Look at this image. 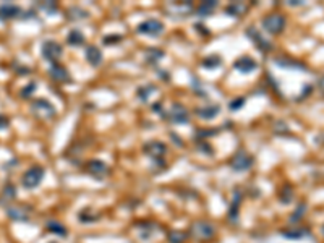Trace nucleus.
<instances>
[{
	"label": "nucleus",
	"instance_id": "29",
	"mask_svg": "<svg viewBox=\"0 0 324 243\" xmlns=\"http://www.w3.org/2000/svg\"><path fill=\"white\" fill-rule=\"evenodd\" d=\"M8 118L7 117H3V115H0V130H2V128H7L8 127Z\"/></svg>",
	"mask_w": 324,
	"mask_h": 243
},
{
	"label": "nucleus",
	"instance_id": "30",
	"mask_svg": "<svg viewBox=\"0 0 324 243\" xmlns=\"http://www.w3.org/2000/svg\"><path fill=\"white\" fill-rule=\"evenodd\" d=\"M242 104H243V99H238V101L230 104V109H232V111H237L238 107H242Z\"/></svg>",
	"mask_w": 324,
	"mask_h": 243
},
{
	"label": "nucleus",
	"instance_id": "19",
	"mask_svg": "<svg viewBox=\"0 0 324 243\" xmlns=\"http://www.w3.org/2000/svg\"><path fill=\"white\" fill-rule=\"evenodd\" d=\"M83 41H84V36L81 34L78 30L71 31L68 34V44H71V46H80V44H83Z\"/></svg>",
	"mask_w": 324,
	"mask_h": 243
},
{
	"label": "nucleus",
	"instance_id": "17",
	"mask_svg": "<svg viewBox=\"0 0 324 243\" xmlns=\"http://www.w3.org/2000/svg\"><path fill=\"white\" fill-rule=\"evenodd\" d=\"M50 76L54 78L55 81H66L70 78L68 76V71H66L64 66H60V65H52L50 66Z\"/></svg>",
	"mask_w": 324,
	"mask_h": 243
},
{
	"label": "nucleus",
	"instance_id": "7",
	"mask_svg": "<svg viewBox=\"0 0 324 243\" xmlns=\"http://www.w3.org/2000/svg\"><path fill=\"white\" fill-rule=\"evenodd\" d=\"M251 164H253V159L246 154V152H238V154H235V157L232 159L230 165L233 170H237V172H242V170H246L251 167Z\"/></svg>",
	"mask_w": 324,
	"mask_h": 243
},
{
	"label": "nucleus",
	"instance_id": "1",
	"mask_svg": "<svg viewBox=\"0 0 324 243\" xmlns=\"http://www.w3.org/2000/svg\"><path fill=\"white\" fill-rule=\"evenodd\" d=\"M42 178H44V169L42 167H31L30 170H26L25 175H23L21 183L26 190H32L42 182Z\"/></svg>",
	"mask_w": 324,
	"mask_h": 243
},
{
	"label": "nucleus",
	"instance_id": "15",
	"mask_svg": "<svg viewBox=\"0 0 324 243\" xmlns=\"http://www.w3.org/2000/svg\"><path fill=\"white\" fill-rule=\"evenodd\" d=\"M7 214L13 219V221H18V222H23V221H28V219H30V212L23 208H7Z\"/></svg>",
	"mask_w": 324,
	"mask_h": 243
},
{
	"label": "nucleus",
	"instance_id": "6",
	"mask_svg": "<svg viewBox=\"0 0 324 243\" xmlns=\"http://www.w3.org/2000/svg\"><path fill=\"white\" fill-rule=\"evenodd\" d=\"M192 233L201 240H209L214 237V227L208 222H194L192 226Z\"/></svg>",
	"mask_w": 324,
	"mask_h": 243
},
{
	"label": "nucleus",
	"instance_id": "33",
	"mask_svg": "<svg viewBox=\"0 0 324 243\" xmlns=\"http://www.w3.org/2000/svg\"><path fill=\"white\" fill-rule=\"evenodd\" d=\"M50 243H54V242H50Z\"/></svg>",
	"mask_w": 324,
	"mask_h": 243
},
{
	"label": "nucleus",
	"instance_id": "26",
	"mask_svg": "<svg viewBox=\"0 0 324 243\" xmlns=\"http://www.w3.org/2000/svg\"><path fill=\"white\" fill-rule=\"evenodd\" d=\"M34 89H36V84H34V83H30L26 88H23V89H21V97H30V96H31V93L34 91Z\"/></svg>",
	"mask_w": 324,
	"mask_h": 243
},
{
	"label": "nucleus",
	"instance_id": "18",
	"mask_svg": "<svg viewBox=\"0 0 324 243\" xmlns=\"http://www.w3.org/2000/svg\"><path fill=\"white\" fill-rule=\"evenodd\" d=\"M216 7H217V2H212V0H208V2L201 3V7H199V10H198L199 16H208Z\"/></svg>",
	"mask_w": 324,
	"mask_h": 243
},
{
	"label": "nucleus",
	"instance_id": "4",
	"mask_svg": "<svg viewBox=\"0 0 324 243\" xmlns=\"http://www.w3.org/2000/svg\"><path fill=\"white\" fill-rule=\"evenodd\" d=\"M162 31H164V25H162L159 20H154V18L143 21L140 23V26H138V32L147 34V36H157L161 34Z\"/></svg>",
	"mask_w": 324,
	"mask_h": 243
},
{
	"label": "nucleus",
	"instance_id": "13",
	"mask_svg": "<svg viewBox=\"0 0 324 243\" xmlns=\"http://www.w3.org/2000/svg\"><path fill=\"white\" fill-rule=\"evenodd\" d=\"M246 34H248V36L251 37V39L255 41V44L258 46L261 50H269V49H271V44H269V42H266V41H264V37L261 36L259 32L255 30V28H250V30L246 31Z\"/></svg>",
	"mask_w": 324,
	"mask_h": 243
},
{
	"label": "nucleus",
	"instance_id": "25",
	"mask_svg": "<svg viewBox=\"0 0 324 243\" xmlns=\"http://www.w3.org/2000/svg\"><path fill=\"white\" fill-rule=\"evenodd\" d=\"M243 10H245V7H243V5H240V3H233V5L228 7L226 12L230 13V15H233V16H238Z\"/></svg>",
	"mask_w": 324,
	"mask_h": 243
},
{
	"label": "nucleus",
	"instance_id": "23",
	"mask_svg": "<svg viewBox=\"0 0 324 243\" xmlns=\"http://www.w3.org/2000/svg\"><path fill=\"white\" fill-rule=\"evenodd\" d=\"M185 238H187V235H183L182 232H170L169 242L170 243H182V242H185Z\"/></svg>",
	"mask_w": 324,
	"mask_h": 243
},
{
	"label": "nucleus",
	"instance_id": "11",
	"mask_svg": "<svg viewBox=\"0 0 324 243\" xmlns=\"http://www.w3.org/2000/svg\"><path fill=\"white\" fill-rule=\"evenodd\" d=\"M256 66H258V64L250 57H242L235 62V68L242 73H251V71L256 70Z\"/></svg>",
	"mask_w": 324,
	"mask_h": 243
},
{
	"label": "nucleus",
	"instance_id": "27",
	"mask_svg": "<svg viewBox=\"0 0 324 243\" xmlns=\"http://www.w3.org/2000/svg\"><path fill=\"white\" fill-rule=\"evenodd\" d=\"M3 196L8 199H13L15 198V188H13L12 185H7V187L3 188Z\"/></svg>",
	"mask_w": 324,
	"mask_h": 243
},
{
	"label": "nucleus",
	"instance_id": "5",
	"mask_svg": "<svg viewBox=\"0 0 324 243\" xmlns=\"http://www.w3.org/2000/svg\"><path fill=\"white\" fill-rule=\"evenodd\" d=\"M62 46L55 41H46L42 44V57L49 62H55L57 59H60L62 55Z\"/></svg>",
	"mask_w": 324,
	"mask_h": 243
},
{
	"label": "nucleus",
	"instance_id": "16",
	"mask_svg": "<svg viewBox=\"0 0 324 243\" xmlns=\"http://www.w3.org/2000/svg\"><path fill=\"white\" fill-rule=\"evenodd\" d=\"M86 59H88V62L91 65L97 66L102 62V54H101V50H99L96 46H89L86 49Z\"/></svg>",
	"mask_w": 324,
	"mask_h": 243
},
{
	"label": "nucleus",
	"instance_id": "20",
	"mask_svg": "<svg viewBox=\"0 0 324 243\" xmlns=\"http://www.w3.org/2000/svg\"><path fill=\"white\" fill-rule=\"evenodd\" d=\"M47 230L55 232V233H60L62 237H65V235H66L65 227L62 226V224H59V222H54V221H50L49 224H47Z\"/></svg>",
	"mask_w": 324,
	"mask_h": 243
},
{
	"label": "nucleus",
	"instance_id": "2",
	"mask_svg": "<svg viewBox=\"0 0 324 243\" xmlns=\"http://www.w3.org/2000/svg\"><path fill=\"white\" fill-rule=\"evenodd\" d=\"M263 26L271 34H279L285 28V18L282 15H279V13H273V15L266 16L263 20Z\"/></svg>",
	"mask_w": 324,
	"mask_h": 243
},
{
	"label": "nucleus",
	"instance_id": "22",
	"mask_svg": "<svg viewBox=\"0 0 324 243\" xmlns=\"http://www.w3.org/2000/svg\"><path fill=\"white\" fill-rule=\"evenodd\" d=\"M151 91H156V86H152V84H151V86H145V88H141L140 91H138V97L143 99V101H146V99L149 97L151 94H152Z\"/></svg>",
	"mask_w": 324,
	"mask_h": 243
},
{
	"label": "nucleus",
	"instance_id": "12",
	"mask_svg": "<svg viewBox=\"0 0 324 243\" xmlns=\"http://www.w3.org/2000/svg\"><path fill=\"white\" fill-rule=\"evenodd\" d=\"M170 118H172L174 123H188V112L185 111L183 106L180 104H175L172 107V112H170Z\"/></svg>",
	"mask_w": 324,
	"mask_h": 243
},
{
	"label": "nucleus",
	"instance_id": "24",
	"mask_svg": "<svg viewBox=\"0 0 324 243\" xmlns=\"http://www.w3.org/2000/svg\"><path fill=\"white\" fill-rule=\"evenodd\" d=\"M96 217H97V214H91V212H89V209H84L83 212H80V219H81L83 222H86V224L93 222Z\"/></svg>",
	"mask_w": 324,
	"mask_h": 243
},
{
	"label": "nucleus",
	"instance_id": "21",
	"mask_svg": "<svg viewBox=\"0 0 324 243\" xmlns=\"http://www.w3.org/2000/svg\"><path fill=\"white\" fill-rule=\"evenodd\" d=\"M285 238H292V240H298V238H302L303 235H307V230H285L282 232Z\"/></svg>",
	"mask_w": 324,
	"mask_h": 243
},
{
	"label": "nucleus",
	"instance_id": "28",
	"mask_svg": "<svg viewBox=\"0 0 324 243\" xmlns=\"http://www.w3.org/2000/svg\"><path fill=\"white\" fill-rule=\"evenodd\" d=\"M305 211H307V206H305V204H300V206H298V209H297V212H295V214H293V217H292V219H290V221H295V219H297V217H300V216H302V214H303Z\"/></svg>",
	"mask_w": 324,
	"mask_h": 243
},
{
	"label": "nucleus",
	"instance_id": "3",
	"mask_svg": "<svg viewBox=\"0 0 324 243\" xmlns=\"http://www.w3.org/2000/svg\"><path fill=\"white\" fill-rule=\"evenodd\" d=\"M31 112L34 113L37 118H49L55 113L52 104L47 102L46 99H36V101H32Z\"/></svg>",
	"mask_w": 324,
	"mask_h": 243
},
{
	"label": "nucleus",
	"instance_id": "8",
	"mask_svg": "<svg viewBox=\"0 0 324 243\" xmlns=\"http://www.w3.org/2000/svg\"><path fill=\"white\" fill-rule=\"evenodd\" d=\"M145 152L149 157H152V159H161V157L167 152V147L162 145V143L152 141V143H147L145 146Z\"/></svg>",
	"mask_w": 324,
	"mask_h": 243
},
{
	"label": "nucleus",
	"instance_id": "32",
	"mask_svg": "<svg viewBox=\"0 0 324 243\" xmlns=\"http://www.w3.org/2000/svg\"><path fill=\"white\" fill-rule=\"evenodd\" d=\"M323 235H324V226H323Z\"/></svg>",
	"mask_w": 324,
	"mask_h": 243
},
{
	"label": "nucleus",
	"instance_id": "9",
	"mask_svg": "<svg viewBox=\"0 0 324 243\" xmlns=\"http://www.w3.org/2000/svg\"><path fill=\"white\" fill-rule=\"evenodd\" d=\"M88 172L91 175H94V177L102 178L109 174V167L104 164L102 161H91L88 164Z\"/></svg>",
	"mask_w": 324,
	"mask_h": 243
},
{
	"label": "nucleus",
	"instance_id": "10",
	"mask_svg": "<svg viewBox=\"0 0 324 243\" xmlns=\"http://www.w3.org/2000/svg\"><path fill=\"white\" fill-rule=\"evenodd\" d=\"M21 15V8L13 5V3H3L0 5V18L2 20H12V18H16Z\"/></svg>",
	"mask_w": 324,
	"mask_h": 243
},
{
	"label": "nucleus",
	"instance_id": "31",
	"mask_svg": "<svg viewBox=\"0 0 324 243\" xmlns=\"http://www.w3.org/2000/svg\"><path fill=\"white\" fill-rule=\"evenodd\" d=\"M318 86H319V89H321V91L324 93V76H323V78H321V80H319Z\"/></svg>",
	"mask_w": 324,
	"mask_h": 243
},
{
	"label": "nucleus",
	"instance_id": "14",
	"mask_svg": "<svg viewBox=\"0 0 324 243\" xmlns=\"http://www.w3.org/2000/svg\"><path fill=\"white\" fill-rule=\"evenodd\" d=\"M219 112H221V107H219L217 104H214V106H204V107L198 109V111H196L198 117L206 118V120H209V118H214Z\"/></svg>",
	"mask_w": 324,
	"mask_h": 243
}]
</instances>
